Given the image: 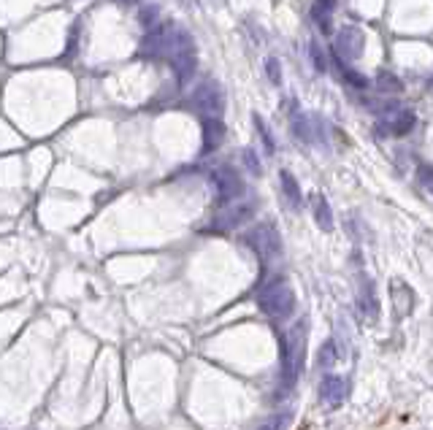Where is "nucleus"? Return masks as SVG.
Wrapping results in <instances>:
<instances>
[{
  "mask_svg": "<svg viewBox=\"0 0 433 430\" xmlns=\"http://www.w3.org/2000/svg\"><path fill=\"white\" fill-rule=\"evenodd\" d=\"M304 357H306V322L298 319L287 333H284V341H282V368H279V376H282V387L284 390H293L301 371H304Z\"/></svg>",
  "mask_w": 433,
  "mask_h": 430,
  "instance_id": "1",
  "label": "nucleus"
},
{
  "mask_svg": "<svg viewBox=\"0 0 433 430\" xmlns=\"http://www.w3.org/2000/svg\"><path fill=\"white\" fill-rule=\"evenodd\" d=\"M295 290L284 281V279H277L271 284H266L260 292H257V308L271 317V319H287L293 317L295 311Z\"/></svg>",
  "mask_w": 433,
  "mask_h": 430,
  "instance_id": "2",
  "label": "nucleus"
},
{
  "mask_svg": "<svg viewBox=\"0 0 433 430\" xmlns=\"http://www.w3.org/2000/svg\"><path fill=\"white\" fill-rule=\"evenodd\" d=\"M244 241L252 246V252L257 254V260L263 265L274 263L279 254H282V239H279V230L271 225V222H260L255 225L252 230H247Z\"/></svg>",
  "mask_w": 433,
  "mask_h": 430,
  "instance_id": "3",
  "label": "nucleus"
},
{
  "mask_svg": "<svg viewBox=\"0 0 433 430\" xmlns=\"http://www.w3.org/2000/svg\"><path fill=\"white\" fill-rule=\"evenodd\" d=\"M168 60L174 65L176 82L187 84L192 79V73H195L198 57H195V41H192V35L187 30H182V28H176V41H174V49H171Z\"/></svg>",
  "mask_w": 433,
  "mask_h": 430,
  "instance_id": "4",
  "label": "nucleus"
},
{
  "mask_svg": "<svg viewBox=\"0 0 433 430\" xmlns=\"http://www.w3.org/2000/svg\"><path fill=\"white\" fill-rule=\"evenodd\" d=\"M192 106L195 111L203 117V120H222V111H225V93L217 82H203L195 87L192 93Z\"/></svg>",
  "mask_w": 433,
  "mask_h": 430,
  "instance_id": "5",
  "label": "nucleus"
},
{
  "mask_svg": "<svg viewBox=\"0 0 433 430\" xmlns=\"http://www.w3.org/2000/svg\"><path fill=\"white\" fill-rule=\"evenodd\" d=\"M212 185L217 189L219 203H233L244 195V182H241L239 171L230 168V165H219V168L212 171Z\"/></svg>",
  "mask_w": 433,
  "mask_h": 430,
  "instance_id": "6",
  "label": "nucleus"
},
{
  "mask_svg": "<svg viewBox=\"0 0 433 430\" xmlns=\"http://www.w3.org/2000/svg\"><path fill=\"white\" fill-rule=\"evenodd\" d=\"M349 395V382L339 376V373H328L325 379H322V384H320V400H322V406H328V409H339L341 403L347 400Z\"/></svg>",
  "mask_w": 433,
  "mask_h": 430,
  "instance_id": "7",
  "label": "nucleus"
},
{
  "mask_svg": "<svg viewBox=\"0 0 433 430\" xmlns=\"http://www.w3.org/2000/svg\"><path fill=\"white\" fill-rule=\"evenodd\" d=\"M363 44H366V35L360 28L355 25H347L341 28V32L336 35V55L347 57V60H358L363 55Z\"/></svg>",
  "mask_w": 433,
  "mask_h": 430,
  "instance_id": "8",
  "label": "nucleus"
},
{
  "mask_svg": "<svg viewBox=\"0 0 433 430\" xmlns=\"http://www.w3.org/2000/svg\"><path fill=\"white\" fill-rule=\"evenodd\" d=\"M252 203H236V206H228V209H222V214L214 219V227L219 230H233V227H239V225H244L249 216H252Z\"/></svg>",
  "mask_w": 433,
  "mask_h": 430,
  "instance_id": "9",
  "label": "nucleus"
},
{
  "mask_svg": "<svg viewBox=\"0 0 433 430\" xmlns=\"http://www.w3.org/2000/svg\"><path fill=\"white\" fill-rule=\"evenodd\" d=\"M279 185H282V195L287 198L290 209L298 212L301 203H304V195H301V187H298V182H295V176H293L290 171H282V174H279Z\"/></svg>",
  "mask_w": 433,
  "mask_h": 430,
  "instance_id": "10",
  "label": "nucleus"
},
{
  "mask_svg": "<svg viewBox=\"0 0 433 430\" xmlns=\"http://www.w3.org/2000/svg\"><path fill=\"white\" fill-rule=\"evenodd\" d=\"M225 138V122L222 120H203V152H214Z\"/></svg>",
  "mask_w": 433,
  "mask_h": 430,
  "instance_id": "11",
  "label": "nucleus"
},
{
  "mask_svg": "<svg viewBox=\"0 0 433 430\" xmlns=\"http://www.w3.org/2000/svg\"><path fill=\"white\" fill-rule=\"evenodd\" d=\"M358 306L363 311V317L366 319H376L379 317V301H376V295H374V284L371 281H363L360 284V298H358Z\"/></svg>",
  "mask_w": 433,
  "mask_h": 430,
  "instance_id": "12",
  "label": "nucleus"
},
{
  "mask_svg": "<svg viewBox=\"0 0 433 430\" xmlns=\"http://www.w3.org/2000/svg\"><path fill=\"white\" fill-rule=\"evenodd\" d=\"M311 212H314V219L322 230H333V212L322 195H311Z\"/></svg>",
  "mask_w": 433,
  "mask_h": 430,
  "instance_id": "13",
  "label": "nucleus"
},
{
  "mask_svg": "<svg viewBox=\"0 0 433 430\" xmlns=\"http://www.w3.org/2000/svg\"><path fill=\"white\" fill-rule=\"evenodd\" d=\"M414 122H417V120H414V114H412V111H398V114H396V120H393V122H387V130H390L393 135H406V133L414 127Z\"/></svg>",
  "mask_w": 433,
  "mask_h": 430,
  "instance_id": "14",
  "label": "nucleus"
},
{
  "mask_svg": "<svg viewBox=\"0 0 433 430\" xmlns=\"http://www.w3.org/2000/svg\"><path fill=\"white\" fill-rule=\"evenodd\" d=\"M138 22H141L144 30H155L157 22H160V11H157V6H141V11H138Z\"/></svg>",
  "mask_w": 433,
  "mask_h": 430,
  "instance_id": "15",
  "label": "nucleus"
},
{
  "mask_svg": "<svg viewBox=\"0 0 433 430\" xmlns=\"http://www.w3.org/2000/svg\"><path fill=\"white\" fill-rule=\"evenodd\" d=\"M339 360V355H336V341H328V344H322L320 346V368H333V363Z\"/></svg>",
  "mask_w": 433,
  "mask_h": 430,
  "instance_id": "16",
  "label": "nucleus"
},
{
  "mask_svg": "<svg viewBox=\"0 0 433 430\" xmlns=\"http://www.w3.org/2000/svg\"><path fill=\"white\" fill-rule=\"evenodd\" d=\"M376 84H379V90H385V93H401V82H398V76H393V73H379V79H376Z\"/></svg>",
  "mask_w": 433,
  "mask_h": 430,
  "instance_id": "17",
  "label": "nucleus"
},
{
  "mask_svg": "<svg viewBox=\"0 0 433 430\" xmlns=\"http://www.w3.org/2000/svg\"><path fill=\"white\" fill-rule=\"evenodd\" d=\"M290 422V411H284V414H274V417H268L263 425L257 430H284V425Z\"/></svg>",
  "mask_w": 433,
  "mask_h": 430,
  "instance_id": "18",
  "label": "nucleus"
},
{
  "mask_svg": "<svg viewBox=\"0 0 433 430\" xmlns=\"http://www.w3.org/2000/svg\"><path fill=\"white\" fill-rule=\"evenodd\" d=\"M309 55H311V62H314V68H317L320 73H325V71H328V60H325L322 49H320L317 44H311V46H309Z\"/></svg>",
  "mask_w": 433,
  "mask_h": 430,
  "instance_id": "19",
  "label": "nucleus"
},
{
  "mask_svg": "<svg viewBox=\"0 0 433 430\" xmlns=\"http://www.w3.org/2000/svg\"><path fill=\"white\" fill-rule=\"evenodd\" d=\"M311 17H314V22L320 25V30L331 32V17H328V14H322V6H317V3H314V8H311Z\"/></svg>",
  "mask_w": 433,
  "mask_h": 430,
  "instance_id": "20",
  "label": "nucleus"
},
{
  "mask_svg": "<svg viewBox=\"0 0 433 430\" xmlns=\"http://www.w3.org/2000/svg\"><path fill=\"white\" fill-rule=\"evenodd\" d=\"M255 127L260 130V138H263V144H266V152H274V138H271V133H268V127H266V122L255 114Z\"/></svg>",
  "mask_w": 433,
  "mask_h": 430,
  "instance_id": "21",
  "label": "nucleus"
},
{
  "mask_svg": "<svg viewBox=\"0 0 433 430\" xmlns=\"http://www.w3.org/2000/svg\"><path fill=\"white\" fill-rule=\"evenodd\" d=\"M417 179L428 192H433V165H420L417 168Z\"/></svg>",
  "mask_w": 433,
  "mask_h": 430,
  "instance_id": "22",
  "label": "nucleus"
},
{
  "mask_svg": "<svg viewBox=\"0 0 433 430\" xmlns=\"http://www.w3.org/2000/svg\"><path fill=\"white\" fill-rule=\"evenodd\" d=\"M266 73H268L271 84H282V73H279V60L277 57H268V60H266Z\"/></svg>",
  "mask_w": 433,
  "mask_h": 430,
  "instance_id": "23",
  "label": "nucleus"
},
{
  "mask_svg": "<svg viewBox=\"0 0 433 430\" xmlns=\"http://www.w3.org/2000/svg\"><path fill=\"white\" fill-rule=\"evenodd\" d=\"M241 160H244V165L249 168V174H252V176H260V171H263V168H260V162H257V157H255L252 149H244V157H241Z\"/></svg>",
  "mask_w": 433,
  "mask_h": 430,
  "instance_id": "24",
  "label": "nucleus"
},
{
  "mask_svg": "<svg viewBox=\"0 0 433 430\" xmlns=\"http://www.w3.org/2000/svg\"><path fill=\"white\" fill-rule=\"evenodd\" d=\"M344 79H347V82H349L352 87H358V90H363V87L369 84V82H366V79H363L360 73H355L352 68H344Z\"/></svg>",
  "mask_w": 433,
  "mask_h": 430,
  "instance_id": "25",
  "label": "nucleus"
},
{
  "mask_svg": "<svg viewBox=\"0 0 433 430\" xmlns=\"http://www.w3.org/2000/svg\"><path fill=\"white\" fill-rule=\"evenodd\" d=\"M317 6H322L325 11H333L336 8V0H317Z\"/></svg>",
  "mask_w": 433,
  "mask_h": 430,
  "instance_id": "26",
  "label": "nucleus"
},
{
  "mask_svg": "<svg viewBox=\"0 0 433 430\" xmlns=\"http://www.w3.org/2000/svg\"><path fill=\"white\" fill-rule=\"evenodd\" d=\"M120 3H130V0H120Z\"/></svg>",
  "mask_w": 433,
  "mask_h": 430,
  "instance_id": "27",
  "label": "nucleus"
}]
</instances>
